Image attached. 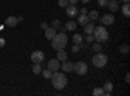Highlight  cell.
<instances>
[{
	"instance_id": "obj_1",
	"label": "cell",
	"mask_w": 130,
	"mask_h": 96,
	"mask_svg": "<svg viewBox=\"0 0 130 96\" xmlns=\"http://www.w3.org/2000/svg\"><path fill=\"white\" fill-rule=\"evenodd\" d=\"M51 79H52V86L55 87L56 90H62L65 86H67V83H68V79H67V77H65V74L59 73V71L53 73Z\"/></svg>"
},
{
	"instance_id": "obj_2",
	"label": "cell",
	"mask_w": 130,
	"mask_h": 96,
	"mask_svg": "<svg viewBox=\"0 0 130 96\" xmlns=\"http://www.w3.org/2000/svg\"><path fill=\"white\" fill-rule=\"evenodd\" d=\"M51 40H52V47L56 51H59V49L65 48V46H67V43H68V36L64 33H60V34H56Z\"/></svg>"
},
{
	"instance_id": "obj_3",
	"label": "cell",
	"mask_w": 130,
	"mask_h": 96,
	"mask_svg": "<svg viewBox=\"0 0 130 96\" xmlns=\"http://www.w3.org/2000/svg\"><path fill=\"white\" fill-rule=\"evenodd\" d=\"M92 35H94V40H96L98 43H103L108 39V31L104 26H95Z\"/></svg>"
},
{
	"instance_id": "obj_4",
	"label": "cell",
	"mask_w": 130,
	"mask_h": 96,
	"mask_svg": "<svg viewBox=\"0 0 130 96\" xmlns=\"http://www.w3.org/2000/svg\"><path fill=\"white\" fill-rule=\"evenodd\" d=\"M108 62V59L104 53H96V55L92 57V64L96 68H104Z\"/></svg>"
},
{
	"instance_id": "obj_5",
	"label": "cell",
	"mask_w": 130,
	"mask_h": 96,
	"mask_svg": "<svg viewBox=\"0 0 130 96\" xmlns=\"http://www.w3.org/2000/svg\"><path fill=\"white\" fill-rule=\"evenodd\" d=\"M73 70H75V73H77L78 75H85V74L87 73V64L83 62V61H78L77 64H74Z\"/></svg>"
},
{
	"instance_id": "obj_6",
	"label": "cell",
	"mask_w": 130,
	"mask_h": 96,
	"mask_svg": "<svg viewBox=\"0 0 130 96\" xmlns=\"http://www.w3.org/2000/svg\"><path fill=\"white\" fill-rule=\"evenodd\" d=\"M30 59H31V61L34 64H40L43 60H44V53H43L42 51H34L31 53Z\"/></svg>"
},
{
	"instance_id": "obj_7",
	"label": "cell",
	"mask_w": 130,
	"mask_h": 96,
	"mask_svg": "<svg viewBox=\"0 0 130 96\" xmlns=\"http://www.w3.org/2000/svg\"><path fill=\"white\" fill-rule=\"evenodd\" d=\"M47 66H48L47 69H50L52 73L59 71V69H60V61H59L57 59H52V60L48 61V65H47Z\"/></svg>"
},
{
	"instance_id": "obj_8",
	"label": "cell",
	"mask_w": 130,
	"mask_h": 96,
	"mask_svg": "<svg viewBox=\"0 0 130 96\" xmlns=\"http://www.w3.org/2000/svg\"><path fill=\"white\" fill-rule=\"evenodd\" d=\"M67 16H69V17H75V16H78V8L75 7L74 4H69L68 7H67Z\"/></svg>"
},
{
	"instance_id": "obj_9",
	"label": "cell",
	"mask_w": 130,
	"mask_h": 96,
	"mask_svg": "<svg viewBox=\"0 0 130 96\" xmlns=\"http://www.w3.org/2000/svg\"><path fill=\"white\" fill-rule=\"evenodd\" d=\"M115 22V16L113 14H104L102 17V24L103 25H112Z\"/></svg>"
},
{
	"instance_id": "obj_10",
	"label": "cell",
	"mask_w": 130,
	"mask_h": 96,
	"mask_svg": "<svg viewBox=\"0 0 130 96\" xmlns=\"http://www.w3.org/2000/svg\"><path fill=\"white\" fill-rule=\"evenodd\" d=\"M17 24H18V20H17V17H14V16H9V17L5 20V25L9 26V27H14Z\"/></svg>"
},
{
	"instance_id": "obj_11",
	"label": "cell",
	"mask_w": 130,
	"mask_h": 96,
	"mask_svg": "<svg viewBox=\"0 0 130 96\" xmlns=\"http://www.w3.org/2000/svg\"><path fill=\"white\" fill-rule=\"evenodd\" d=\"M73 66H74V64L73 62H69V61H62V65H60L61 70L62 71H72L73 70Z\"/></svg>"
},
{
	"instance_id": "obj_12",
	"label": "cell",
	"mask_w": 130,
	"mask_h": 96,
	"mask_svg": "<svg viewBox=\"0 0 130 96\" xmlns=\"http://www.w3.org/2000/svg\"><path fill=\"white\" fill-rule=\"evenodd\" d=\"M44 30H46L44 36H46L48 40H51L53 36L56 35V29H53V27H47V29H44Z\"/></svg>"
},
{
	"instance_id": "obj_13",
	"label": "cell",
	"mask_w": 130,
	"mask_h": 96,
	"mask_svg": "<svg viewBox=\"0 0 130 96\" xmlns=\"http://www.w3.org/2000/svg\"><path fill=\"white\" fill-rule=\"evenodd\" d=\"M107 7L111 9V12H117L118 10V2L117 0H109V3H108Z\"/></svg>"
},
{
	"instance_id": "obj_14",
	"label": "cell",
	"mask_w": 130,
	"mask_h": 96,
	"mask_svg": "<svg viewBox=\"0 0 130 96\" xmlns=\"http://www.w3.org/2000/svg\"><path fill=\"white\" fill-rule=\"evenodd\" d=\"M94 29H95V25L92 22H87L85 25V33L86 34H92L94 33Z\"/></svg>"
},
{
	"instance_id": "obj_15",
	"label": "cell",
	"mask_w": 130,
	"mask_h": 96,
	"mask_svg": "<svg viewBox=\"0 0 130 96\" xmlns=\"http://www.w3.org/2000/svg\"><path fill=\"white\" fill-rule=\"evenodd\" d=\"M56 56H57V60H59V61H65V60H67V57H68L67 52H65L64 49H59Z\"/></svg>"
},
{
	"instance_id": "obj_16",
	"label": "cell",
	"mask_w": 130,
	"mask_h": 96,
	"mask_svg": "<svg viewBox=\"0 0 130 96\" xmlns=\"http://www.w3.org/2000/svg\"><path fill=\"white\" fill-rule=\"evenodd\" d=\"M87 22H90V18H89V16H86V14H81L79 17H78V24L79 25H86Z\"/></svg>"
},
{
	"instance_id": "obj_17",
	"label": "cell",
	"mask_w": 130,
	"mask_h": 96,
	"mask_svg": "<svg viewBox=\"0 0 130 96\" xmlns=\"http://www.w3.org/2000/svg\"><path fill=\"white\" fill-rule=\"evenodd\" d=\"M122 14L125 17L130 16V5H129V3H124V5H122Z\"/></svg>"
},
{
	"instance_id": "obj_18",
	"label": "cell",
	"mask_w": 130,
	"mask_h": 96,
	"mask_svg": "<svg viewBox=\"0 0 130 96\" xmlns=\"http://www.w3.org/2000/svg\"><path fill=\"white\" fill-rule=\"evenodd\" d=\"M82 42H83V38H82V35L81 34H75V35H73V43L74 44H82Z\"/></svg>"
},
{
	"instance_id": "obj_19",
	"label": "cell",
	"mask_w": 130,
	"mask_h": 96,
	"mask_svg": "<svg viewBox=\"0 0 130 96\" xmlns=\"http://www.w3.org/2000/svg\"><path fill=\"white\" fill-rule=\"evenodd\" d=\"M103 90H104V92H112V90H113V84H112V82H107V83H104Z\"/></svg>"
},
{
	"instance_id": "obj_20",
	"label": "cell",
	"mask_w": 130,
	"mask_h": 96,
	"mask_svg": "<svg viewBox=\"0 0 130 96\" xmlns=\"http://www.w3.org/2000/svg\"><path fill=\"white\" fill-rule=\"evenodd\" d=\"M92 95H94V96H103V95H104L103 87H96V88L92 91Z\"/></svg>"
},
{
	"instance_id": "obj_21",
	"label": "cell",
	"mask_w": 130,
	"mask_h": 96,
	"mask_svg": "<svg viewBox=\"0 0 130 96\" xmlns=\"http://www.w3.org/2000/svg\"><path fill=\"white\" fill-rule=\"evenodd\" d=\"M52 71L50 70V69H46V70H42V75L46 79H51V77H52Z\"/></svg>"
},
{
	"instance_id": "obj_22",
	"label": "cell",
	"mask_w": 130,
	"mask_h": 96,
	"mask_svg": "<svg viewBox=\"0 0 130 96\" xmlns=\"http://www.w3.org/2000/svg\"><path fill=\"white\" fill-rule=\"evenodd\" d=\"M75 27H77V24L74 22V21H69V22H67V26H65V29L67 30H74Z\"/></svg>"
},
{
	"instance_id": "obj_23",
	"label": "cell",
	"mask_w": 130,
	"mask_h": 96,
	"mask_svg": "<svg viewBox=\"0 0 130 96\" xmlns=\"http://www.w3.org/2000/svg\"><path fill=\"white\" fill-rule=\"evenodd\" d=\"M32 73H34V74H40L42 73L40 64H34V66H32Z\"/></svg>"
},
{
	"instance_id": "obj_24",
	"label": "cell",
	"mask_w": 130,
	"mask_h": 96,
	"mask_svg": "<svg viewBox=\"0 0 130 96\" xmlns=\"http://www.w3.org/2000/svg\"><path fill=\"white\" fill-rule=\"evenodd\" d=\"M89 18L90 20H98V18H99V13H98L96 10H91L90 14H89Z\"/></svg>"
},
{
	"instance_id": "obj_25",
	"label": "cell",
	"mask_w": 130,
	"mask_h": 96,
	"mask_svg": "<svg viewBox=\"0 0 130 96\" xmlns=\"http://www.w3.org/2000/svg\"><path fill=\"white\" fill-rule=\"evenodd\" d=\"M59 5L61 8H67L69 5V0H59Z\"/></svg>"
},
{
	"instance_id": "obj_26",
	"label": "cell",
	"mask_w": 130,
	"mask_h": 96,
	"mask_svg": "<svg viewBox=\"0 0 130 96\" xmlns=\"http://www.w3.org/2000/svg\"><path fill=\"white\" fill-rule=\"evenodd\" d=\"M120 52H122V53H127V52H129V46H127V44H122V46H120Z\"/></svg>"
},
{
	"instance_id": "obj_27",
	"label": "cell",
	"mask_w": 130,
	"mask_h": 96,
	"mask_svg": "<svg viewBox=\"0 0 130 96\" xmlns=\"http://www.w3.org/2000/svg\"><path fill=\"white\" fill-rule=\"evenodd\" d=\"M52 27L53 29H60V26H61V22H60V21L59 20H55V21H53V22H52Z\"/></svg>"
},
{
	"instance_id": "obj_28",
	"label": "cell",
	"mask_w": 130,
	"mask_h": 96,
	"mask_svg": "<svg viewBox=\"0 0 130 96\" xmlns=\"http://www.w3.org/2000/svg\"><path fill=\"white\" fill-rule=\"evenodd\" d=\"M108 3H109V0H98V4L100 7H107Z\"/></svg>"
},
{
	"instance_id": "obj_29",
	"label": "cell",
	"mask_w": 130,
	"mask_h": 96,
	"mask_svg": "<svg viewBox=\"0 0 130 96\" xmlns=\"http://www.w3.org/2000/svg\"><path fill=\"white\" fill-rule=\"evenodd\" d=\"M92 49H94L95 52H100V51H102V46H100V43H96V44H94Z\"/></svg>"
},
{
	"instance_id": "obj_30",
	"label": "cell",
	"mask_w": 130,
	"mask_h": 96,
	"mask_svg": "<svg viewBox=\"0 0 130 96\" xmlns=\"http://www.w3.org/2000/svg\"><path fill=\"white\" fill-rule=\"evenodd\" d=\"M86 40H87L89 43H92V42H94V35H92V34H87V36H86Z\"/></svg>"
},
{
	"instance_id": "obj_31",
	"label": "cell",
	"mask_w": 130,
	"mask_h": 96,
	"mask_svg": "<svg viewBox=\"0 0 130 96\" xmlns=\"http://www.w3.org/2000/svg\"><path fill=\"white\" fill-rule=\"evenodd\" d=\"M5 43H7V42H5V39L0 36V48H3V47L5 46Z\"/></svg>"
},
{
	"instance_id": "obj_32",
	"label": "cell",
	"mask_w": 130,
	"mask_h": 96,
	"mask_svg": "<svg viewBox=\"0 0 130 96\" xmlns=\"http://www.w3.org/2000/svg\"><path fill=\"white\" fill-rule=\"evenodd\" d=\"M79 48H81V46L75 44V46H73V47H72V51H73V52H78V51H79Z\"/></svg>"
},
{
	"instance_id": "obj_33",
	"label": "cell",
	"mask_w": 130,
	"mask_h": 96,
	"mask_svg": "<svg viewBox=\"0 0 130 96\" xmlns=\"http://www.w3.org/2000/svg\"><path fill=\"white\" fill-rule=\"evenodd\" d=\"M40 27H42V29H47V27H48V24H47V22H42V24H40Z\"/></svg>"
},
{
	"instance_id": "obj_34",
	"label": "cell",
	"mask_w": 130,
	"mask_h": 96,
	"mask_svg": "<svg viewBox=\"0 0 130 96\" xmlns=\"http://www.w3.org/2000/svg\"><path fill=\"white\" fill-rule=\"evenodd\" d=\"M125 81H126L127 83L130 82V74H129V73H126V75H125Z\"/></svg>"
},
{
	"instance_id": "obj_35",
	"label": "cell",
	"mask_w": 130,
	"mask_h": 96,
	"mask_svg": "<svg viewBox=\"0 0 130 96\" xmlns=\"http://www.w3.org/2000/svg\"><path fill=\"white\" fill-rule=\"evenodd\" d=\"M78 2H79V0H69V4H74V5H75Z\"/></svg>"
},
{
	"instance_id": "obj_36",
	"label": "cell",
	"mask_w": 130,
	"mask_h": 96,
	"mask_svg": "<svg viewBox=\"0 0 130 96\" xmlns=\"http://www.w3.org/2000/svg\"><path fill=\"white\" fill-rule=\"evenodd\" d=\"M81 13H82V14H86V13H87V9H86V8H82V9H81Z\"/></svg>"
},
{
	"instance_id": "obj_37",
	"label": "cell",
	"mask_w": 130,
	"mask_h": 96,
	"mask_svg": "<svg viewBox=\"0 0 130 96\" xmlns=\"http://www.w3.org/2000/svg\"><path fill=\"white\" fill-rule=\"evenodd\" d=\"M17 20H18V21H22V20H24V17H22V16H18V17H17Z\"/></svg>"
},
{
	"instance_id": "obj_38",
	"label": "cell",
	"mask_w": 130,
	"mask_h": 96,
	"mask_svg": "<svg viewBox=\"0 0 130 96\" xmlns=\"http://www.w3.org/2000/svg\"><path fill=\"white\" fill-rule=\"evenodd\" d=\"M81 2H82V3H85V4H87V3L90 2V0H81Z\"/></svg>"
},
{
	"instance_id": "obj_39",
	"label": "cell",
	"mask_w": 130,
	"mask_h": 96,
	"mask_svg": "<svg viewBox=\"0 0 130 96\" xmlns=\"http://www.w3.org/2000/svg\"><path fill=\"white\" fill-rule=\"evenodd\" d=\"M130 0H121V3H129Z\"/></svg>"
}]
</instances>
